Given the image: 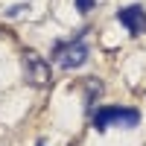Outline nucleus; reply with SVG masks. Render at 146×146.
I'll list each match as a JSON object with an SVG mask.
<instances>
[{"mask_svg":"<svg viewBox=\"0 0 146 146\" xmlns=\"http://www.w3.org/2000/svg\"><path fill=\"white\" fill-rule=\"evenodd\" d=\"M27 9H29L27 3H18V6H12V9L6 12V15H9V18H18V15H21V12H27Z\"/></svg>","mask_w":146,"mask_h":146,"instance_id":"7","label":"nucleus"},{"mask_svg":"<svg viewBox=\"0 0 146 146\" xmlns=\"http://www.w3.org/2000/svg\"><path fill=\"white\" fill-rule=\"evenodd\" d=\"M85 32H88V29H82V32L76 35V38L62 41V44H56V47H53V58H56V62L62 64L64 70L82 67L85 62H88L91 50H88V44H85Z\"/></svg>","mask_w":146,"mask_h":146,"instance_id":"1","label":"nucleus"},{"mask_svg":"<svg viewBox=\"0 0 146 146\" xmlns=\"http://www.w3.org/2000/svg\"><path fill=\"white\" fill-rule=\"evenodd\" d=\"M23 76H27V82L35 85V88L50 85V79H53L50 62H47L44 56H38V53H23Z\"/></svg>","mask_w":146,"mask_h":146,"instance_id":"3","label":"nucleus"},{"mask_svg":"<svg viewBox=\"0 0 146 146\" xmlns=\"http://www.w3.org/2000/svg\"><path fill=\"white\" fill-rule=\"evenodd\" d=\"M117 21L123 23L131 35H143L146 32V9L140 3H131V6L117 9Z\"/></svg>","mask_w":146,"mask_h":146,"instance_id":"4","label":"nucleus"},{"mask_svg":"<svg viewBox=\"0 0 146 146\" xmlns=\"http://www.w3.org/2000/svg\"><path fill=\"white\" fill-rule=\"evenodd\" d=\"M94 6H96V0H76V12H82V15H88Z\"/></svg>","mask_w":146,"mask_h":146,"instance_id":"6","label":"nucleus"},{"mask_svg":"<svg viewBox=\"0 0 146 146\" xmlns=\"http://www.w3.org/2000/svg\"><path fill=\"white\" fill-rule=\"evenodd\" d=\"M140 123V111L137 108H120V105H105L94 114V129L105 131L108 126H123V129H135Z\"/></svg>","mask_w":146,"mask_h":146,"instance_id":"2","label":"nucleus"},{"mask_svg":"<svg viewBox=\"0 0 146 146\" xmlns=\"http://www.w3.org/2000/svg\"><path fill=\"white\" fill-rule=\"evenodd\" d=\"M82 85H85V105H94V102H96V96L102 94V82L91 76V79H85Z\"/></svg>","mask_w":146,"mask_h":146,"instance_id":"5","label":"nucleus"}]
</instances>
